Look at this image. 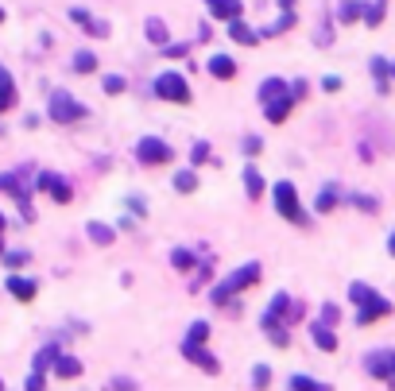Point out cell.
<instances>
[{
  "instance_id": "6da1fadb",
  "label": "cell",
  "mask_w": 395,
  "mask_h": 391,
  "mask_svg": "<svg viewBox=\"0 0 395 391\" xmlns=\"http://www.w3.org/2000/svg\"><path fill=\"white\" fill-rule=\"evenodd\" d=\"M260 276H263V268H260L256 260H252V264H244V268H236L233 276H229V279H221L217 287L210 290L213 306H233V310H236V295H241V290H248V287H256Z\"/></svg>"
},
{
  "instance_id": "7a4b0ae2",
  "label": "cell",
  "mask_w": 395,
  "mask_h": 391,
  "mask_svg": "<svg viewBox=\"0 0 395 391\" xmlns=\"http://www.w3.org/2000/svg\"><path fill=\"white\" fill-rule=\"evenodd\" d=\"M349 298L360 306L357 326H372V322H380V318H388V314H391V302H388V298L376 295L372 287H365V283H353V287H349Z\"/></svg>"
},
{
  "instance_id": "3957f363",
  "label": "cell",
  "mask_w": 395,
  "mask_h": 391,
  "mask_svg": "<svg viewBox=\"0 0 395 391\" xmlns=\"http://www.w3.org/2000/svg\"><path fill=\"white\" fill-rule=\"evenodd\" d=\"M47 116H51L55 124H81L89 116V109L78 101L74 94H66V89H55L51 101H47Z\"/></svg>"
},
{
  "instance_id": "277c9868",
  "label": "cell",
  "mask_w": 395,
  "mask_h": 391,
  "mask_svg": "<svg viewBox=\"0 0 395 391\" xmlns=\"http://www.w3.org/2000/svg\"><path fill=\"white\" fill-rule=\"evenodd\" d=\"M151 94L159 101H171V105H190V81L175 70H163L159 78L151 81Z\"/></svg>"
},
{
  "instance_id": "5b68a950",
  "label": "cell",
  "mask_w": 395,
  "mask_h": 391,
  "mask_svg": "<svg viewBox=\"0 0 395 391\" xmlns=\"http://www.w3.org/2000/svg\"><path fill=\"white\" fill-rule=\"evenodd\" d=\"M271 198H275V213L279 217H287L291 225H307V210H302L299 202V190H294V182H275V190H271Z\"/></svg>"
},
{
  "instance_id": "8992f818",
  "label": "cell",
  "mask_w": 395,
  "mask_h": 391,
  "mask_svg": "<svg viewBox=\"0 0 395 391\" xmlns=\"http://www.w3.org/2000/svg\"><path fill=\"white\" fill-rule=\"evenodd\" d=\"M136 159L144 163V167H163V163L175 159V147H171L167 140H159V136H144L136 144Z\"/></svg>"
},
{
  "instance_id": "52a82bcc",
  "label": "cell",
  "mask_w": 395,
  "mask_h": 391,
  "mask_svg": "<svg viewBox=\"0 0 395 391\" xmlns=\"http://www.w3.org/2000/svg\"><path fill=\"white\" fill-rule=\"evenodd\" d=\"M365 372L372 380H384L395 391V348H376V353L365 356Z\"/></svg>"
},
{
  "instance_id": "ba28073f",
  "label": "cell",
  "mask_w": 395,
  "mask_h": 391,
  "mask_svg": "<svg viewBox=\"0 0 395 391\" xmlns=\"http://www.w3.org/2000/svg\"><path fill=\"white\" fill-rule=\"evenodd\" d=\"M35 190H47V194H51L59 205H66V202L74 198L70 182H66L62 174H55V171H43V174H39V178H35Z\"/></svg>"
},
{
  "instance_id": "9c48e42d",
  "label": "cell",
  "mask_w": 395,
  "mask_h": 391,
  "mask_svg": "<svg viewBox=\"0 0 395 391\" xmlns=\"http://www.w3.org/2000/svg\"><path fill=\"white\" fill-rule=\"evenodd\" d=\"M4 287H8V295L20 298V302H31V298L39 295V283L31 276H20V271H12V276L4 279Z\"/></svg>"
},
{
  "instance_id": "30bf717a",
  "label": "cell",
  "mask_w": 395,
  "mask_h": 391,
  "mask_svg": "<svg viewBox=\"0 0 395 391\" xmlns=\"http://www.w3.org/2000/svg\"><path fill=\"white\" fill-rule=\"evenodd\" d=\"M183 356L190 364H198L202 372H210V376H217V372H221V361L213 353H205V345H183Z\"/></svg>"
},
{
  "instance_id": "8fae6325",
  "label": "cell",
  "mask_w": 395,
  "mask_h": 391,
  "mask_svg": "<svg viewBox=\"0 0 395 391\" xmlns=\"http://www.w3.org/2000/svg\"><path fill=\"white\" fill-rule=\"evenodd\" d=\"M205 8H210V16H217V20H241L244 12V0H205Z\"/></svg>"
},
{
  "instance_id": "7c38bea8",
  "label": "cell",
  "mask_w": 395,
  "mask_h": 391,
  "mask_svg": "<svg viewBox=\"0 0 395 391\" xmlns=\"http://www.w3.org/2000/svg\"><path fill=\"white\" fill-rule=\"evenodd\" d=\"M291 105H294V97H291V94L263 101V116H268V124H283V120H287V113H291Z\"/></svg>"
},
{
  "instance_id": "4fadbf2b",
  "label": "cell",
  "mask_w": 395,
  "mask_h": 391,
  "mask_svg": "<svg viewBox=\"0 0 395 391\" xmlns=\"http://www.w3.org/2000/svg\"><path fill=\"white\" fill-rule=\"evenodd\" d=\"M205 70L213 74L217 81H229V78H236V62L229 55H210V62H205Z\"/></svg>"
},
{
  "instance_id": "5bb4252c",
  "label": "cell",
  "mask_w": 395,
  "mask_h": 391,
  "mask_svg": "<svg viewBox=\"0 0 395 391\" xmlns=\"http://www.w3.org/2000/svg\"><path fill=\"white\" fill-rule=\"evenodd\" d=\"M70 20H74V23H81V28H86L89 35H97V39H105V35H109V23H105V20H93V16H89L86 8H74V12H70Z\"/></svg>"
},
{
  "instance_id": "9a60e30c",
  "label": "cell",
  "mask_w": 395,
  "mask_h": 391,
  "mask_svg": "<svg viewBox=\"0 0 395 391\" xmlns=\"http://www.w3.org/2000/svg\"><path fill=\"white\" fill-rule=\"evenodd\" d=\"M86 237L93 240L97 248H109L113 240H117V229H113V225H101V221H89L86 225Z\"/></svg>"
},
{
  "instance_id": "2e32d148",
  "label": "cell",
  "mask_w": 395,
  "mask_h": 391,
  "mask_svg": "<svg viewBox=\"0 0 395 391\" xmlns=\"http://www.w3.org/2000/svg\"><path fill=\"white\" fill-rule=\"evenodd\" d=\"M283 94H291V81H283V78H263V81H260V89H256L260 105H263V101H271V97H283Z\"/></svg>"
},
{
  "instance_id": "e0dca14e",
  "label": "cell",
  "mask_w": 395,
  "mask_h": 391,
  "mask_svg": "<svg viewBox=\"0 0 395 391\" xmlns=\"http://www.w3.org/2000/svg\"><path fill=\"white\" fill-rule=\"evenodd\" d=\"M55 376L78 380L81 376V361H78V356H70V353H59V356H55Z\"/></svg>"
},
{
  "instance_id": "ac0fdd59",
  "label": "cell",
  "mask_w": 395,
  "mask_h": 391,
  "mask_svg": "<svg viewBox=\"0 0 395 391\" xmlns=\"http://www.w3.org/2000/svg\"><path fill=\"white\" fill-rule=\"evenodd\" d=\"M368 70H372V78H376V89H380V94H388V86H391V62H388V58L376 55L372 62H368Z\"/></svg>"
},
{
  "instance_id": "d6986e66",
  "label": "cell",
  "mask_w": 395,
  "mask_h": 391,
  "mask_svg": "<svg viewBox=\"0 0 395 391\" xmlns=\"http://www.w3.org/2000/svg\"><path fill=\"white\" fill-rule=\"evenodd\" d=\"M229 35H233V43H241V47L260 43V31H252L248 23H241V20H229Z\"/></svg>"
},
{
  "instance_id": "ffe728a7",
  "label": "cell",
  "mask_w": 395,
  "mask_h": 391,
  "mask_svg": "<svg viewBox=\"0 0 395 391\" xmlns=\"http://www.w3.org/2000/svg\"><path fill=\"white\" fill-rule=\"evenodd\" d=\"M310 337H314V345L322 348V353H333V348H337L333 326H326V322H314V326H310Z\"/></svg>"
},
{
  "instance_id": "44dd1931",
  "label": "cell",
  "mask_w": 395,
  "mask_h": 391,
  "mask_svg": "<svg viewBox=\"0 0 395 391\" xmlns=\"http://www.w3.org/2000/svg\"><path fill=\"white\" fill-rule=\"evenodd\" d=\"M260 326H263V334L271 337V345H275V348H287V345H291V329H287L283 322H271V318H263Z\"/></svg>"
},
{
  "instance_id": "7402d4cb",
  "label": "cell",
  "mask_w": 395,
  "mask_h": 391,
  "mask_svg": "<svg viewBox=\"0 0 395 391\" xmlns=\"http://www.w3.org/2000/svg\"><path fill=\"white\" fill-rule=\"evenodd\" d=\"M62 353V345L59 341H51V345H43L35 353V361H31V372H47V368H55V356Z\"/></svg>"
},
{
  "instance_id": "603a6c76",
  "label": "cell",
  "mask_w": 395,
  "mask_h": 391,
  "mask_svg": "<svg viewBox=\"0 0 395 391\" xmlns=\"http://www.w3.org/2000/svg\"><path fill=\"white\" fill-rule=\"evenodd\" d=\"M144 35H147V43H155V47H167V43H171V35H167V23H163L159 16H151V20L144 23Z\"/></svg>"
},
{
  "instance_id": "cb8c5ba5",
  "label": "cell",
  "mask_w": 395,
  "mask_h": 391,
  "mask_svg": "<svg viewBox=\"0 0 395 391\" xmlns=\"http://www.w3.org/2000/svg\"><path fill=\"white\" fill-rule=\"evenodd\" d=\"M287 310H291V295H287V290H279V295H271L268 314H263V318H271V322H287Z\"/></svg>"
},
{
  "instance_id": "d4e9b609",
  "label": "cell",
  "mask_w": 395,
  "mask_h": 391,
  "mask_svg": "<svg viewBox=\"0 0 395 391\" xmlns=\"http://www.w3.org/2000/svg\"><path fill=\"white\" fill-rule=\"evenodd\" d=\"M16 105V81H12V74L0 66V113H8Z\"/></svg>"
},
{
  "instance_id": "484cf974",
  "label": "cell",
  "mask_w": 395,
  "mask_h": 391,
  "mask_svg": "<svg viewBox=\"0 0 395 391\" xmlns=\"http://www.w3.org/2000/svg\"><path fill=\"white\" fill-rule=\"evenodd\" d=\"M194 252H190V248H171V268H175V271H183V276H186V271H194Z\"/></svg>"
},
{
  "instance_id": "4316f807",
  "label": "cell",
  "mask_w": 395,
  "mask_h": 391,
  "mask_svg": "<svg viewBox=\"0 0 395 391\" xmlns=\"http://www.w3.org/2000/svg\"><path fill=\"white\" fill-rule=\"evenodd\" d=\"M337 202H341V186H326L322 194H318L314 210L318 213H329V210H337Z\"/></svg>"
},
{
  "instance_id": "83f0119b",
  "label": "cell",
  "mask_w": 395,
  "mask_h": 391,
  "mask_svg": "<svg viewBox=\"0 0 395 391\" xmlns=\"http://www.w3.org/2000/svg\"><path fill=\"white\" fill-rule=\"evenodd\" d=\"M291 28H294V12H283L275 23H271V28L260 31V39H275V35H283V31H291Z\"/></svg>"
},
{
  "instance_id": "f1b7e54d",
  "label": "cell",
  "mask_w": 395,
  "mask_h": 391,
  "mask_svg": "<svg viewBox=\"0 0 395 391\" xmlns=\"http://www.w3.org/2000/svg\"><path fill=\"white\" fill-rule=\"evenodd\" d=\"M244 194H248V198H260L263 194V174L256 167H244Z\"/></svg>"
},
{
  "instance_id": "f546056e",
  "label": "cell",
  "mask_w": 395,
  "mask_h": 391,
  "mask_svg": "<svg viewBox=\"0 0 395 391\" xmlns=\"http://www.w3.org/2000/svg\"><path fill=\"white\" fill-rule=\"evenodd\" d=\"M101 89L109 97H120L128 89V78H125V74H105V78H101Z\"/></svg>"
},
{
  "instance_id": "4dcf8cb0",
  "label": "cell",
  "mask_w": 395,
  "mask_h": 391,
  "mask_svg": "<svg viewBox=\"0 0 395 391\" xmlns=\"http://www.w3.org/2000/svg\"><path fill=\"white\" fill-rule=\"evenodd\" d=\"M205 341H210V322H194V326L186 329L183 345H205Z\"/></svg>"
},
{
  "instance_id": "1f68e13d",
  "label": "cell",
  "mask_w": 395,
  "mask_h": 391,
  "mask_svg": "<svg viewBox=\"0 0 395 391\" xmlns=\"http://www.w3.org/2000/svg\"><path fill=\"white\" fill-rule=\"evenodd\" d=\"M360 16H365V4H360V0H345L341 12H337V20H341V23H353V20H360Z\"/></svg>"
},
{
  "instance_id": "d6a6232c",
  "label": "cell",
  "mask_w": 395,
  "mask_h": 391,
  "mask_svg": "<svg viewBox=\"0 0 395 391\" xmlns=\"http://www.w3.org/2000/svg\"><path fill=\"white\" fill-rule=\"evenodd\" d=\"M0 260H4V268H23V264H31V252H28V248H16V252H8V248H4V256H0Z\"/></svg>"
},
{
  "instance_id": "836d02e7",
  "label": "cell",
  "mask_w": 395,
  "mask_h": 391,
  "mask_svg": "<svg viewBox=\"0 0 395 391\" xmlns=\"http://www.w3.org/2000/svg\"><path fill=\"white\" fill-rule=\"evenodd\" d=\"M384 4H388V0H372V4L365 8V16H360V20H365L368 28H380V20H384Z\"/></svg>"
},
{
  "instance_id": "e575fe53",
  "label": "cell",
  "mask_w": 395,
  "mask_h": 391,
  "mask_svg": "<svg viewBox=\"0 0 395 391\" xmlns=\"http://www.w3.org/2000/svg\"><path fill=\"white\" fill-rule=\"evenodd\" d=\"M175 190H178V194H194V190H198V174L194 171H178L175 174Z\"/></svg>"
},
{
  "instance_id": "d590c367",
  "label": "cell",
  "mask_w": 395,
  "mask_h": 391,
  "mask_svg": "<svg viewBox=\"0 0 395 391\" xmlns=\"http://www.w3.org/2000/svg\"><path fill=\"white\" fill-rule=\"evenodd\" d=\"M291 391H333L329 384H318L310 376H291Z\"/></svg>"
},
{
  "instance_id": "8d00e7d4",
  "label": "cell",
  "mask_w": 395,
  "mask_h": 391,
  "mask_svg": "<svg viewBox=\"0 0 395 391\" xmlns=\"http://www.w3.org/2000/svg\"><path fill=\"white\" fill-rule=\"evenodd\" d=\"M74 70H78V74H93L97 70V55L78 51V55H74Z\"/></svg>"
},
{
  "instance_id": "74e56055",
  "label": "cell",
  "mask_w": 395,
  "mask_h": 391,
  "mask_svg": "<svg viewBox=\"0 0 395 391\" xmlns=\"http://www.w3.org/2000/svg\"><path fill=\"white\" fill-rule=\"evenodd\" d=\"M268 384H271V368H268V364H256V368H252V387L263 391Z\"/></svg>"
},
{
  "instance_id": "f35d334b",
  "label": "cell",
  "mask_w": 395,
  "mask_h": 391,
  "mask_svg": "<svg viewBox=\"0 0 395 391\" xmlns=\"http://www.w3.org/2000/svg\"><path fill=\"white\" fill-rule=\"evenodd\" d=\"M213 155H210V144H205V140H198V144L190 147V163L198 167V163H210Z\"/></svg>"
},
{
  "instance_id": "ab89813d",
  "label": "cell",
  "mask_w": 395,
  "mask_h": 391,
  "mask_svg": "<svg viewBox=\"0 0 395 391\" xmlns=\"http://www.w3.org/2000/svg\"><path fill=\"white\" fill-rule=\"evenodd\" d=\"M349 202L357 205V210H365V213H376V210H380V202H376V198H368V194H353Z\"/></svg>"
},
{
  "instance_id": "60d3db41",
  "label": "cell",
  "mask_w": 395,
  "mask_h": 391,
  "mask_svg": "<svg viewBox=\"0 0 395 391\" xmlns=\"http://www.w3.org/2000/svg\"><path fill=\"white\" fill-rule=\"evenodd\" d=\"M163 55H167V58H186V55H190V43H167V47H163Z\"/></svg>"
},
{
  "instance_id": "b9f144b4",
  "label": "cell",
  "mask_w": 395,
  "mask_h": 391,
  "mask_svg": "<svg viewBox=\"0 0 395 391\" xmlns=\"http://www.w3.org/2000/svg\"><path fill=\"white\" fill-rule=\"evenodd\" d=\"M28 391H47V372H28Z\"/></svg>"
},
{
  "instance_id": "7bdbcfd3",
  "label": "cell",
  "mask_w": 395,
  "mask_h": 391,
  "mask_svg": "<svg viewBox=\"0 0 395 391\" xmlns=\"http://www.w3.org/2000/svg\"><path fill=\"white\" fill-rule=\"evenodd\" d=\"M307 89H310L307 78H294V81H291V97H294V101H302V97H307Z\"/></svg>"
},
{
  "instance_id": "ee69618b",
  "label": "cell",
  "mask_w": 395,
  "mask_h": 391,
  "mask_svg": "<svg viewBox=\"0 0 395 391\" xmlns=\"http://www.w3.org/2000/svg\"><path fill=\"white\" fill-rule=\"evenodd\" d=\"M109 387H113V391H139V387H136V380H128V376H117Z\"/></svg>"
},
{
  "instance_id": "f6af8a7d",
  "label": "cell",
  "mask_w": 395,
  "mask_h": 391,
  "mask_svg": "<svg viewBox=\"0 0 395 391\" xmlns=\"http://www.w3.org/2000/svg\"><path fill=\"white\" fill-rule=\"evenodd\" d=\"M263 152V140L260 136H248V140H244V155H260Z\"/></svg>"
},
{
  "instance_id": "bcb514c9",
  "label": "cell",
  "mask_w": 395,
  "mask_h": 391,
  "mask_svg": "<svg viewBox=\"0 0 395 391\" xmlns=\"http://www.w3.org/2000/svg\"><path fill=\"white\" fill-rule=\"evenodd\" d=\"M337 318H341V310H337L333 302H326V306H322V322H326V326H333Z\"/></svg>"
},
{
  "instance_id": "7dc6e473",
  "label": "cell",
  "mask_w": 395,
  "mask_h": 391,
  "mask_svg": "<svg viewBox=\"0 0 395 391\" xmlns=\"http://www.w3.org/2000/svg\"><path fill=\"white\" fill-rule=\"evenodd\" d=\"M210 276H213V268H210V264H202V268H198V279L190 283V290H198V287H202V283L210 279Z\"/></svg>"
},
{
  "instance_id": "c3c4849f",
  "label": "cell",
  "mask_w": 395,
  "mask_h": 391,
  "mask_svg": "<svg viewBox=\"0 0 395 391\" xmlns=\"http://www.w3.org/2000/svg\"><path fill=\"white\" fill-rule=\"evenodd\" d=\"M322 89H326V94H337V89H341V78L329 74V78H322Z\"/></svg>"
},
{
  "instance_id": "681fc988",
  "label": "cell",
  "mask_w": 395,
  "mask_h": 391,
  "mask_svg": "<svg viewBox=\"0 0 395 391\" xmlns=\"http://www.w3.org/2000/svg\"><path fill=\"white\" fill-rule=\"evenodd\" d=\"M128 210H132V213H139V217H144V202H139V198H128Z\"/></svg>"
},
{
  "instance_id": "f907efd6",
  "label": "cell",
  "mask_w": 395,
  "mask_h": 391,
  "mask_svg": "<svg viewBox=\"0 0 395 391\" xmlns=\"http://www.w3.org/2000/svg\"><path fill=\"white\" fill-rule=\"evenodd\" d=\"M279 8H283V12H294V0H279Z\"/></svg>"
},
{
  "instance_id": "816d5d0a",
  "label": "cell",
  "mask_w": 395,
  "mask_h": 391,
  "mask_svg": "<svg viewBox=\"0 0 395 391\" xmlns=\"http://www.w3.org/2000/svg\"><path fill=\"white\" fill-rule=\"evenodd\" d=\"M388 252L395 256V232H391V240H388Z\"/></svg>"
},
{
  "instance_id": "f5cc1de1",
  "label": "cell",
  "mask_w": 395,
  "mask_h": 391,
  "mask_svg": "<svg viewBox=\"0 0 395 391\" xmlns=\"http://www.w3.org/2000/svg\"><path fill=\"white\" fill-rule=\"evenodd\" d=\"M8 229V221H4V213H0V232H4Z\"/></svg>"
},
{
  "instance_id": "db71d44e",
  "label": "cell",
  "mask_w": 395,
  "mask_h": 391,
  "mask_svg": "<svg viewBox=\"0 0 395 391\" xmlns=\"http://www.w3.org/2000/svg\"><path fill=\"white\" fill-rule=\"evenodd\" d=\"M0 256H4V232H0Z\"/></svg>"
},
{
  "instance_id": "11a10c76",
  "label": "cell",
  "mask_w": 395,
  "mask_h": 391,
  "mask_svg": "<svg viewBox=\"0 0 395 391\" xmlns=\"http://www.w3.org/2000/svg\"><path fill=\"white\" fill-rule=\"evenodd\" d=\"M0 23H4V8H0Z\"/></svg>"
},
{
  "instance_id": "9f6ffc18",
  "label": "cell",
  "mask_w": 395,
  "mask_h": 391,
  "mask_svg": "<svg viewBox=\"0 0 395 391\" xmlns=\"http://www.w3.org/2000/svg\"><path fill=\"white\" fill-rule=\"evenodd\" d=\"M391 78H395V62H391Z\"/></svg>"
},
{
  "instance_id": "6f0895ef",
  "label": "cell",
  "mask_w": 395,
  "mask_h": 391,
  "mask_svg": "<svg viewBox=\"0 0 395 391\" xmlns=\"http://www.w3.org/2000/svg\"><path fill=\"white\" fill-rule=\"evenodd\" d=\"M0 391H4V380H0Z\"/></svg>"
}]
</instances>
